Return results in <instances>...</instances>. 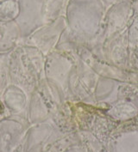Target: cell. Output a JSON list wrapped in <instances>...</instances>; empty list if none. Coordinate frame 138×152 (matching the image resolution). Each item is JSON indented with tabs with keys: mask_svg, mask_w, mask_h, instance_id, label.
<instances>
[{
	"mask_svg": "<svg viewBox=\"0 0 138 152\" xmlns=\"http://www.w3.org/2000/svg\"><path fill=\"white\" fill-rule=\"evenodd\" d=\"M10 83L23 88L30 96L41 81L44 55L31 45L18 46L7 57Z\"/></svg>",
	"mask_w": 138,
	"mask_h": 152,
	"instance_id": "cell-1",
	"label": "cell"
},
{
	"mask_svg": "<svg viewBox=\"0 0 138 152\" xmlns=\"http://www.w3.org/2000/svg\"><path fill=\"white\" fill-rule=\"evenodd\" d=\"M22 37L21 29L16 21L0 20V53H10L17 47Z\"/></svg>",
	"mask_w": 138,
	"mask_h": 152,
	"instance_id": "cell-2",
	"label": "cell"
},
{
	"mask_svg": "<svg viewBox=\"0 0 138 152\" xmlns=\"http://www.w3.org/2000/svg\"><path fill=\"white\" fill-rule=\"evenodd\" d=\"M29 97L24 88L15 83H10L1 95V101L8 108L20 110L27 105Z\"/></svg>",
	"mask_w": 138,
	"mask_h": 152,
	"instance_id": "cell-3",
	"label": "cell"
},
{
	"mask_svg": "<svg viewBox=\"0 0 138 152\" xmlns=\"http://www.w3.org/2000/svg\"><path fill=\"white\" fill-rule=\"evenodd\" d=\"M19 11V4L16 0H4L0 3V20L16 21Z\"/></svg>",
	"mask_w": 138,
	"mask_h": 152,
	"instance_id": "cell-4",
	"label": "cell"
},
{
	"mask_svg": "<svg viewBox=\"0 0 138 152\" xmlns=\"http://www.w3.org/2000/svg\"><path fill=\"white\" fill-rule=\"evenodd\" d=\"M10 83V74H9L7 59L5 61L0 60V97L3 94L4 90L7 88Z\"/></svg>",
	"mask_w": 138,
	"mask_h": 152,
	"instance_id": "cell-5",
	"label": "cell"
}]
</instances>
